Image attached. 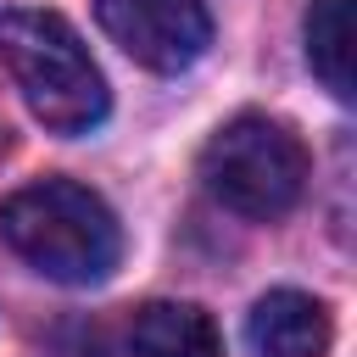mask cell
<instances>
[{"label": "cell", "instance_id": "cell-1", "mask_svg": "<svg viewBox=\"0 0 357 357\" xmlns=\"http://www.w3.org/2000/svg\"><path fill=\"white\" fill-rule=\"evenodd\" d=\"M0 240L56 284H100L123 257V229L112 206L73 178H39L6 195Z\"/></svg>", "mask_w": 357, "mask_h": 357}, {"label": "cell", "instance_id": "cell-2", "mask_svg": "<svg viewBox=\"0 0 357 357\" xmlns=\"http://www.w3.org/2000/svg\"><path fill=\"white\" fill-rule=\"evenodd\" d=\"M0 61L22 89L28 112L56 134H89L112 106L100 67L89 61L73 22L56 11H39V6L0 11Z\"/></svg>", "mask_w": 357, "mask_h": 357}, {"label": "cell", "instance_id": "cell-5", "mask_svg": "<svg viewBox=\"0 0 357 357\" xmlns=\"http://www.w3.org/2000/svg\"><path fill=\"white\" fill-rule=\"evenodd\" d=\"M251 357H329V312L301 290H268L245 318Z\"/></svg>", "mask_w": 357, "mask_h": 357}, {"label": "cell", "instance_id": "cell-4", "mask_svg": "<svg viewBox=\"0 0 357 357\" xmlns=\"http://www.w3.org/2000/svg\"><path fill=\"white\" fill-rule=\"evenodd\" d=\"M106 39L151 73H184L212 45V17L201 0H95Z\"/></svg>", "mask_w": 357, "mask_h": 357}, {"label": "cell", "instance_id": "cell-3", "mask_svg": "<svg viewBox=\"0 0 357 357\" xmlns=\"http://www.w3.org/2000/svg\"><path fill=\"white\" fill-rule=\"evenodd\" d=\"M201 184L229 212L268 223V218H284L301 201L307 151L284 123H273L262 112H245L201 145Z\"/></svg>", "mask_w": 357, "mask_h": 357}, {"label": "cell", "instance_id": "cell-6", "mask_svg": "<svg viewBox=\"0 0 357 357\" xmlns=\"http://www.w3.org/2000/svg\"><path fill=\"white\" fill-rule=\"evenodd\" d=\"M134 357H223L218 324L195 301H151L128 335Z\"/></svg>", "mask_w": 357, "mask_h": 357}, {"label": "cell", "instance_id": "cell-7", "mask_svg": "<svg viewBox=\"0 0 357 357\" xmlns=\"http://www.w3.org/2000/svg\"><path fill=\"white\" fill-rule=\"evenodd\" d=\"M307 61L324 78V89L335 100L357 95L351 78V0H312L307 11Z\"/></svg>", "mask_w": 357, "mask_h": 357}]
</instances>
